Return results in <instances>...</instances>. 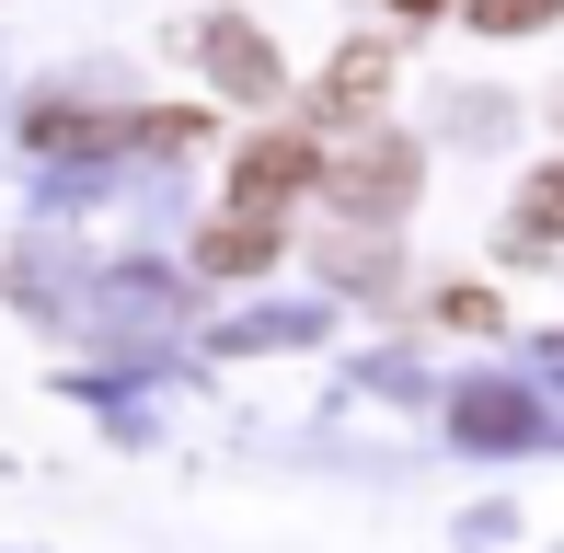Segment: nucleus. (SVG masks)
I'll return each mask as SVG.
<instances>
[{"label": "nucleus", "mask_w": 564, "mask_h": 553, "mask_svg": "<svg viewBox=\"0 0 564 553\" xmlns=\"http://www.w3.org/2000/svg\"><path fill=\"white\" fill-rule=\"evenodd\" d=\"M196 58H208V82L230 93V105H276V93H289V69H276V46L253 35L242 12H208V23H196Z\"/></svg>", "instance_id": "1"}, {"label": "nucleus", "mask_w": 564, "mask_h": 553, "mask_svg": "<svg viewBox=\"0 0 564 553\" xmlns=\"http://www.w3.org/2000/svg\"><path fill=\"white\" fill-rule=\"evenodd\" d=\"M335 208L346 219H403V208H415V150H403V139L346 150V162H335Z\"/></svg>", "instance_id": "2"}, {"label": "nucleus", "mask_w": 564, "mask_h": 553, "mask_svg": "<svg viewBox=\"0 0 564 553\" xmlns=\"http://www.w3.org/2000/svg\"><path fill=\"white\" fill-rule=\"evenodd\" d=\"M300 185H312V150H300V139H253L242 162H230V196H242V219H276Z\"/></svg>", "instance_id": "3"}, {"label": "nucleus", "mask_w": 564, "mask_h": 553, "mask_svg": "<svg viewBox=\"0 0 564 553\" xmlns=\"http://www.w3.org/2000/svg\"><path fill=\"white\" fill-rule=\"evenodd\" d=\"M312 116H335V128H369V116H380V46H346V58L323 69Z\"/></svg>", "instance_id": "4"}, {"label": "nucleus", "mask_w": 564, "mask_h": 553, "mask_svg": "<svg viewBox=\"0 0 564 553\" xmlns=\"http://www.w3.org/2000/svg\"><path fill=\"white\" fill-rule=\"evenodd\" d=\"M265 254H276V219H219V231L196 242V265H208V276H242V265H265Z\"/></svg>", "instance_id": "5"}, {"label": "nucleus", "mask_w": 564, "mask_h": 553, "mask_svg": "<svg viewBox=\"0 0 564 553\" xmlns=\"http://www.w3.org/2000/svg\"><path fill=\"white\" fill-rule=\"evenodd\" d=\"M519 242H564V162L530 173V196H519Z\"/></svg>", "instance_id": "6"}, {"label": "nucleus", "mask_w": 564, "mask_h": 553, "mask_svg": "<svg viewBox=\"0 0 564 553\" xmlns=\"http://www.w3.org/2000/svg\"><path fill=\"white\" fill-rule=\"evenodd\" d=\"M553 12H564V0H473L484 35H530V23H553Z\"/></svg>", "instance_id": "7"}, {"label": "nucleus", "mask_w": 564, "mask_h": 553, "mask_svg": "<svg viewBox=\"0 0 564 553\" xmlns=\"http://www.w3.org/2000/svg\"><path fill=\"white\" fill-rule=\"evenodd\" d=\"M392 12H415V23H426V12H449V0H392Z\"/></svg>", "instance_id": "8"}]
</instances>
